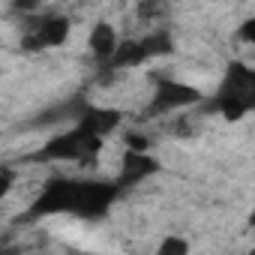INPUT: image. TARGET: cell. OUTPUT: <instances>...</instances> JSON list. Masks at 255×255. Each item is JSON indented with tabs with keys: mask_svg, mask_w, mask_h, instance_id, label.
<instances>
[{
	"mask_svg": "<svg viewBox=\"0 0 255 255\" xmlns=\"http://www.w3.org/2000/svg\"><path fill=\"white\" fill-rule=\"evenodd\" d=\"M117 183H96V180H72V177H51L33 198L27 216H81L93 219L102 216L114 198H117Z\"/></svg>",
	"mask_w": 255,
	"mask_h": 255,
	"instance_id": "obj_1",
	"label": "cell"
},
{
	"mask_svg": "<svg viewBox=\"0 0 255 255\" xmlns=\"http://www.w3.org/2000/svg\"><path fill=\"white\" fill-rule=\"evenodd\" d=\"M213 108L225 120H237L246 111H255V69L243 63H231L216 87Z\"/></svg>",
	"mask_w": 255,
	"mask_h": 255,
	"instance_id": "obj_2",
	"label": "cell"
},
{
	"mask_svg": "<svg viewBox=\"0 0 255 255\" xmlns=\"http://www.w3.org/2000/svg\"><path fill=\"white\" fill-rule=\"evenodd\" d=\"M99 147H102V138H96L90 129H84L81 123H75L69 132H60V135H54L48 144H42V147L33 153V159H39V162H45V159L81 162V159H87L90 153H96Z\"/></svg>",
	"mask_w": 255,
	"mask_h": 255,
	"instance_id": "obj_3",
	"label": "cell"
},
{
	"mask_svg": "<svg viewBox=\"0 0 255 255\" xmlns=\"http://www.w3.org/2000/svg\"><path fill=\"white\" fill-rule=\"evenodd\" d=\"M69 18L63 15H45L27 24L24 36H21V48L27 51H42V48H57L69 39Z\"/></svg>",
	"mask_w": 255,
	"mask_h": 255,
	"instance_id": "obj_4",
	"label": "cell"
},
{
	"mask_svg": "<svg viewBox=\"0 0 255 255\" xmlns=\"http://www.w3.org/2000/svg\"><path fill=\"white\" fill-rule=\"evenodd\" d=\"M201 99V93L192 87V84H183V81H162L150 99V111L153 114H171V111H180V108H189Z\"/></svg>",
	"mask_w": 255,
	"mask_h": 255,
	"instance_id": "obj_5",
	"label": "cell"
},
{
	"mask_svg": "<svg viewBox=\"0 0 255 255\" xmlns=\"http://www.w3.org/2000/svg\"><path fill=\"white\" fill-rule=\"evenodd\" d=\"M156 171H159V162L150 153H132V150H126L123 162H120V174H117V189L120 186H135V183L147 180Z\"/></svg>",
	"mask_w": 255,
	"mask_h": 255,
	"instance_id": "obj_6",
	"label": "cell"
},
{
	"mask_svg": "<svg viewBox=\"0 0 255 255\" xmlns=\"http://www.w3.org/2000/svg\"><path fill=\"white\" fill-rule=\"evenodd\" d=\"M87 48H90V54H93L96 60L111 63V60L117 57V51H120V36H117L114 24H108V21H96L93 30H90Z\"/></svg>",
	"mask_w": 255,
	"mask_h": 255,
	"instance_id": "obj_7",
	"label": "cell"
},
{
	"mask_svg": "<svg viewBox=\"0 0 255 255\" xmlns=\"http://www.w3.org/2000/svg\"><path fill=\"white\" fill-rule=\"evenodd\" d=\"M153 255H189V240L186 237H177V234L162 237Z\"/></svg>",
	"mask_w": 255,
	"mask_h": 255,
	"instance_id": "obj_8",
	"label": "cell"
},
{
	"mask_svg": "<svg viewBox=\"0 0 255 255\" xmlns=\"http://www.w3.org/2000/svg\"><path fill=\"white\" fill-rule=\"evenodd\" d=\"M12 183H15V168L3 165V168H0V195H3V198L12 192Z\"/></svg>",
	"mask_w": 255,
	"mask_h": 255,
	"instance_id": "obj_9",
	"label": "cell"
},
{
	"mask_svg": "<svg viewBox=\"0 0 255 255\" xmlns=\"http://www.w3.org/2000/svg\"><path fill=\"white\" fill-rule=\"evenodd\" d=\"M243 36H246V39H252V42H255V21H252V24H246V27H243Z\"/></svg>",
	"mask_w": 255,
	"mask_h": 255,
	"instance_id": "obj_10",
	"label": "cell"
},
{
	"mask_svg": "<svg viewBox=\"0 0 255 255\" xmlns=\"http://www.w3.org/2000/svg\"><path fill=\"white\" fill-rule=\"evenodd\" d=\"M249 225H252V228H255V210H252V216H249Z\"/></svg>",
	"mask_w": 255,
	"mask_h": 255,
	"instance_id": "obj_11",
	"label": "cell"
}]
</instances>
